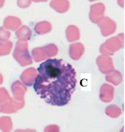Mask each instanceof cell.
Here are the masks:
<instances>
[{
    "mask_svg": "<svg viewBox=\"0 0 125 132\" xmlns=\"http://www.w3.org/2000/svg\"><path fill=\"white\" fill-rule=\"evenodd\" d=\"M33 87L47 104L63 106L70 102L77 84L76 72L62 59H49L39 65Z\"/></svg>",
    "mask_w": 125,
    "mask_h": 132,
    "instance_id": "cell-1",
    "label": "cell"
}]
</instances>
